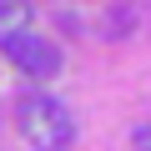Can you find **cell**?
<instances>
[{
    "instance_id": "6da1fadb",
    "label": "cell",
    "mask_w": 151,
    "mask_h": 151,
    "mask_svg": "<svg viewBox=\"0 0 151 151\" xmlns=\"http://www.w3.org/2000/svg\"><path fill=\"white\" fill-rule=\"evenodd\" d=\"M15 121H20V131H25V141L35 151H65L76 141V121H70V111L55 96H40V91L35 96H20Z\"/></svg>"
},
{
    "instance_id": "7a4b0ae2",
    "label": "cell",
    "mask_w": 151,
    "mask_h": 151,
    "mask_svg": "<svg viewBox=\"0 0 151 151\" xmlns=\"http://www.w3.org/2000/svg\"><path fill=\"white\" fill-rule=\"evenodd\" d=\"M0 45H5V60H15L25 76L50 81V76L60 70V50H55L45 35H35V30H15V35H5Z\"/></svg>"
},
{
    "instance_id": "3957f363",
    "label": "cell",
    "mask_w": 151,
    "mask_h": 151,
    "mask_svg": "<svg viewBox=\"0 0 151 151\" xmlns=\"http://www.w3.org/2000/svg\"><path fill=\"white\" fill-rule=\"evenodd\" d=\"M25 20H30V5H10V0H0V40L15 35V30H25Z\"/></svg>"
},
{
    "instance_id": "277c9868",
    "label": "cell",
    "mask_w": 151,
    "mask_h": 151,
    "mask_svg": "<svg viewBox=\"0 0 151 151\" xmlns=\"http://www.w3.org/2000/svg\"><path fill=\"white\" fill-rule=\"evenodd\" d=\"M136 151H151V126H141V131H136Z\"/></svg>"
}]
</instances>
